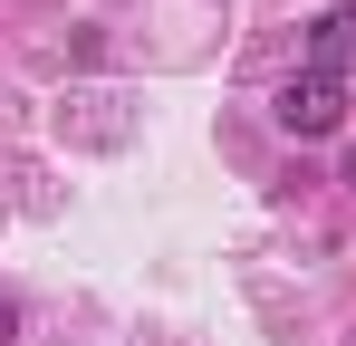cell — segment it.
I'll return each instance as SVG.
<instances>
[{"label": "cell", "mask_w": 356, "mask_h": 346, "mask_svg": "<svg viewBox=\"0 0 356 346\" xmlns=\"http://www.w3.org/2000/svg\"><path fill=\"white\" fill-rule=\"evenodd\" d=\"M280 125H289V135H337V125H347V87H337V77H318V67H298L289 87H280Z\"/></svg>", "instance_id": "6da1fadb"}, {"label": "cell", "mask_w": 356, "mask_h": 346, "mask_svg": "<svg viewBox=\"0 0 356 346\" xmlns=\"http://www.w3.org/2000/svg\"><path fill=\"white\" fill-rule=\"evenodd\" d=\"M10 337H19V308H0V346H10Z\"/></svg>", "instance_id": "3957f363"}, {"label": "cell", "mask_w": 356, "mask_h": 346, "mask_svg": "<svg viewBox=\"0 0 356 346\" xmlns=\"http://www.w3.org/2000/svg\"><path fill=\"white\" fill-rule=\"evenodd\" d=\"M308 67H318V77H337V87L356 77V10H327V19L308 29Z\"/></svg>", "instance_id": "7a4b0ae2"}, {"label": "cell", "mask_w": 356, "mask_h": 346, "mask_svg": "<svg viewBox=\"0 0 356 346\" xmlns=\"http://www.w3.org/2000/svg\"><path fill=\"white\" fill-rule=\"evenodd\" d=\"M347 183H356V154H347Z\"/></svg>", "instance_id": "277c9868"}]
</instances>
